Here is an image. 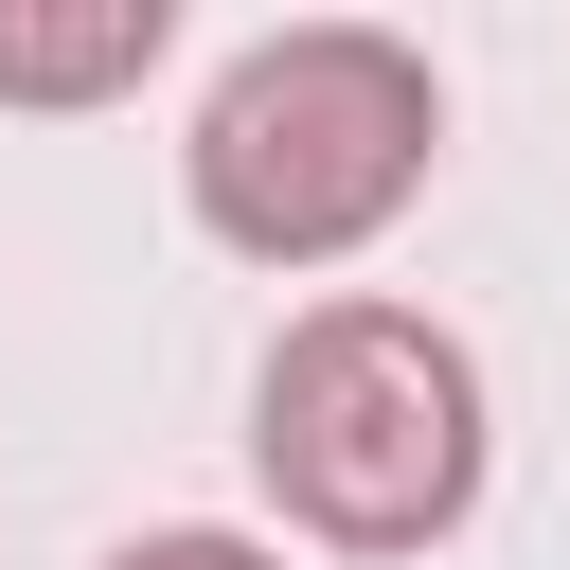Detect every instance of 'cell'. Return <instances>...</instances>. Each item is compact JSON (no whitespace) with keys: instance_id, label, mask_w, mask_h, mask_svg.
I'll list each match as a JSON object with an SVG mask.
<instances>
[{"instance_id":"6da1fadb","label":"cell","mask_w":570,"mask_h":570,"mask_svg":"<svg viewBox=\"0 0 570 570\" xmlns=\"http://www.w3.org/2000/svg\"><path fill=\"white\" fill-rule=\"evenodd\" d=\"M428 160H445V89H428V53L374 36V18H285V36H249V53L196 89V142H178L196 232L249 249V267H338V249H374V232L428 196Z\"/></svg>"},{"instance_id":"7a4b0ae2","label":"cell","mask_w":570,"mask_h":570,"mask_svg":"<svg viewBox=\"0 0 570 570\" xmlns=\"http://www.w3.org/2000/svg\"><path fill=\"white\" fill-rule=\"evenodd\" d=\"M249 463L267 499L321 534V552H428L463 499H481V356L428 321V303H303L267 338V392H249Z\"/></svg>"},{"instance_id":"3957f363","label":"cell","mask_w":570,"mask_h":570,"mask_svg":"<svg viewBox=\"0 0 570 570\" xmlns=\"http://www.w3.org/2000/svg\"><path fill=\"white\" fill-rule=\"evenodd\" d=\"M160 36H178V0H0V89L18 107H107V89L160 71Z\"/></svg>"},{"instance_id":"277c9868","label":"cell","mask_w":570,"mask_h":570,"mask_svg":"<svg viewBox=\"0 0 570 570\" xmlns=\"http://www.w3.org/2000/svg\"><path fill=\"white\" fill-rule=\"evenodd\" d=\"M107 570H285L267 534H214V517H178V534H125Z\"/></svg>"}]
</instances>
